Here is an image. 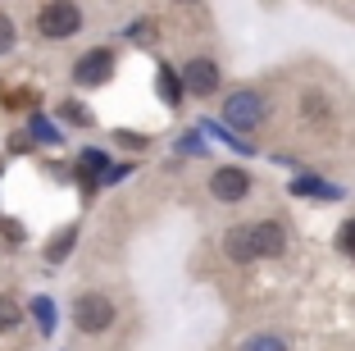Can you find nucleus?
<instances>
[{"label":"nucleus","mask_w":355,"mask_h":351,"mask_svg":"<svg viewBox=\"0 0 355 351\" xmlns=\"http://www.w3.org/2000/svg\"><path fill=\"white\" fill-rule=\"evenodd\" d=\"M209 197L219 201V206H237V201H246V197H251V169L214 165V174H209Z\"/></svg>","instance_id":"obj_4"},{"label":"nucleus","mask_w":355,"mask_h":351,"mask_svg":"<svg viewBox=\"0 0 355 351\" xmlns=\"http://www.w3.org/2000/svg\"><path fill=\"white\" fill-rule=\"evenodd\" d=\"M219 64L209 60V55H191L187 64H182V87H187L191 96H214L219 92Z\"/></svg>","instance_id":"obj_6"},{"label":"nucleus","mask_w":355,"mask_h":351,"mask_svg":"<svg viewBox=\"0 0 355 351\" xmlns=\"http://www.w3.org/2000/svg\"><path fill=\"white\" fill-rule=\"evenodd\" d=\"M223 256L237 260V265H251L260 260V247H255V224H237L223 233Z\"/></svg>","instance_id":"obj_7"},{"label":"nucleus","mask_w":355,"mask_h":351,"mask_svg":"<svg viewBox=\"0 0 355 351\" xmlns=\"http://www.w3.org/2000/svg\"><path fill=\"white\" fill-rule=\"evenodd\" d=\"M255 247H260V260L287 256V228H282L278 219H264V224H255Z\"/></svg>","instance_id":"obj_8"},{"label":"nucleus","mask_w":355,"mask_h":351,"mask_svg":"<svg viewBox=\"0 0 355 351\" xmlns=\"http://www.w3.org/2000/svg\"><path fill=\"white\" fill-rule=\"evenodd\" d=\"M73 238H78L73 228H64L60 238H55L51 247H46V260H51V265H55V260H64V256H69V251H73Z\"/></svg>","instance_id":"obj_13"},{"label":"nucleus","mask_w":355,"mask_h":351,"mask_svg":"<svg viewBox=\"0 0 355 351\" xmlns=\"http://www.w3.org/2000/svg\"><path fill=\"white\" fill-rule=\"evenodd\" d=\"M337 247H342L346 256H355V219H346V224L337 228Z\"/></svg>","instance_id":"obj_16"},{"label":"nucleus","mask_w":355,"mask_h":351,"mask_svg":"<svg viewBox=\"0 0 355 351\" xmlns=\"http://www.w3.org/2000/svg\"><path fill=\"white\" fill-rule=\"evenodd\" d=\"M14 42H19V32H14V19L5 10H0V55H10Z\"/></svg>","instance_id":"obj_14"},{"label":"nucleus","mask_w":355,"mask_h":351,"mask_svg":"<svg viewBox=\"0 0 355 351\" xmlns=\"http://www.w3.org/2000/svg\"><path fill=\"white\" fill-rule=\"evenodd\" d=\"M237 351H292V342L282 333H251V338H241Z\"/></svg>","instance_id":"obj_9"},{"label":"nucleus","mask_w":355,"mask_h":351,"mask_svg":"<svg viewBox=\"0 0 355 351\" xmlns=\"http://www.w3.org/2000/svg\"><path fill=\"white\" fill-rule=\"evenodd\" d=\"M73 329L78 333H110L114 329V320H119V310H114V301L105 297V292H83V297H73Z\"/></svg>","instance_id":"obj_1"},{"label":"nucleus","mask_w":355,"mask_h":351,"mask_svg":"<svg viewBox=\"0 0 355 351\" xmlns=\"http://www.w3.org/2000/svg\"><path fill=\"white\" fill-rule=\"evenodd\" d=\"M32 310H37V324H42V333H51V329H55V306H51V297H37V301H32Z\"/></svg>","instance_id":"obj_15"},{"label":"nucleus","mask_w":355,"mask_h":351,"mask_svg":"<svg viewBox=\"0 0 355 351\" xmlns=\"http://www.w3.org/2000/svg\"><path fill=\"white\" fill-rule=\"evenodd\" d=\"M23 324V306L10 297V292H0V333H14Z\"/></svg>","instance_id":"obj_11"},{"label":"nucleus","mask_w":355,"mask_h":351,"mask_svg":"<svg viewBox=\"0 0 355 351\" xmlns=\"http://www.w3.org/2000/svg\"><path fill=\"white\" fill-rule=\"evenodd\" d=\"M60 114H64V119H69V124H92V114H87L83 105H64Z\"/></svg>","instance_id":"obj_18"},{"label":"nucleus","mask_w":355,"mask_h":351,"mask_svg":"<svg viewBox=\"0 0 355 351\" xmlns=\"http://www.w3.org/2000/svg\"><path fill=\"white\" fill-rule=\"evenodd\" d=\"M182 151H187V155H200L205 146H200V137H187V142H182Z\"/></svg>","instance_id":"obj_20"},{"label":"nucleus","mask_w":355,"mask_h":351,"mask_svg":"<svg viewBox=\"0 0 355 351\" xmlns=\"http://www.w3.org/2000/svg\"><path fill=\"white\" fill-rule=\"evenodd\" d=\"M37 32L46 42H64V37H78L83 32V10L78 5H64V0H51L37 10Z\"/></svg>","instance_id":"obj_3"},{"label":"nucleus","mask_w":355,"mask_h":351,"mask_svg":"<svg viewBox=\"0 0 355 351\" xmlns=\"http://www.w3.org/2000/svg\"><path fill=\"white\" fill-rule=\"evenodd\" d=\"M32 133H37V142H60V133H55L46 119H32Z\"/></svg>","instance_id":"obj_17"},{"label":"nucleus","mask_w":355,"mask_h":351,"mask_svg":"<svg viewBox=\"0 0 355 351\" xmlns=\"http://www.w3.org/2000/svg\"><path fill=\"white\" fill-rule=\"evenodd\" d=\"M110 78H114V51L110 46H92L87 55H78V64H73L78 87H105Z\"/></svg>","instance_id":"obj_5"},{"label":"nucleus","mask_w":355,"mask_h":351,"mask_svg":"<svg viewBox=\"0 0 355 351\" xmlns=\"http://www.w3.org/2000/svg\"><path fill=\"white\" fill-rule=\"evenodd\" d=\"M159 96H164L168 105H178V101H182V78H178V73L168 69V64L159 69Z\"/></svg>","instance_id":"obj_12"},{"label":"nucleus","mask_w":355,"mask_h":351,"mask_svg":"<svg viewBox=\"0 0 355 351\" xmlns=\"http://www.w3.org/2000/svg\"><path fill=\"white\" fill-rule=\"evenodd\" d=\"M83 165H92V169H101V165H105V155H101V151H83Z\"/></svg>","instance_id":"obj_19"},{"label":"nucleus","mask_w":355,"mask_h":351,"mask_svg":"<svg viewBox=\"0 0 355 351\" xmlns=\"http://www.w3.org/2000/svg\"><path fill=\"white\" fill-rule=\"evenodd\" d=\"M292 192L296 197H328V201L342 197V192H337L333 183H324V178H301V183H292Z\"/></svg>","instance_id":"obj_10"},{"label":"nucleus","mask_w":355,"mask_h":351,"mask_svg":"<svg viewBox=\"0 0 355 351\" xmlns=\"http://www.w3.org/2000/svg\"><path fill=\"white\" fill-rule=\"evenodd\" d=\"M264 114H269V105H264V96L251 92V87H237L232 96H223V119H228L232 128H241V133H255V128L264 124Z\"/></svg>","instance_id":"obj_2"}]
</instances>
